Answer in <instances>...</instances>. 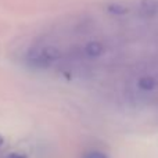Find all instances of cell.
Returning <instances> with one entry per match:
<instances>
[{"instance_id": "1", "label": "cell", "mask_w": 158, "mask_h": 158, "mask_svg": "<svg viewBox=\"0 0 158 158\" xmlns=\"http://www.w3.org/2000/svg\"><path fill=\"white\" fill-rule=\"evenodd\" d=\"M60 57V52L53 46L46 47H36V49L31 50L28 53V63L32 67H38V68H46L50 64L58 60Z\"/></svg>"}, {"instance_id": "2", "label": "cell", "mask_w": 158, "mask_h": 158, "mask_svg": "<svg viewBox=\"0 0 158 158\" xmlns=\"http://www.w3.org/2000/svg\"><path fill=\"white\" fill-rule=\"evenodd\" d=\"M158 13V0H142L139 7V14L140 17L148 19L153 18Z\"/></svg>"}, {"instance_id": "3", "label": "cell", "mask_w": 158, "mask_h": 158, "mask_svg": "<svg viewBox=\"0 0 158 158\" xmlns=\"http://www.w3.org/2000/svg\"><path fill=\"white\" fill-rule=\"evenodd\" d=\"M137 87H139V90L143 93L153 92V90L157 87V81L153 77L146 75V77H142L139 81H137Z\"/></svg>"}, {"instance_id": "4", "label": "cell", "mask_w": 158, "mask_h": 158, "mask_svg": "<svg viewBox=\"0 0 158 158\" xmlns=\"http://www.w3.org/2000/svg\"><path fill=\"white\" fill-rule=\"evenodd\" d=\"M104 52V46L103 43H100V42H89V43L86 44V47H85V53H86L89 57L92 58H96V57H100L101 54H103Z\"/></svg>"}, {"instance_id": "5", "label": "cell", "mask_w": 158, "mask_h": 158, "mask_svg": "<svg viewBox=\"0 0 158 158\" xmlns=\"http://www.w3.org/2000/svg\"><path fill=\"white\" fill-rule=\"evenodd\" d=\"M107 11H108L110 14H114V15H125V14L129 13V7L125 6L123 3L114 2L107 6Z\"/></svg>"}, {"instance_id": "6", "label": "cell", "mask_w": 158, "mask_h": 158, "mask_svg": "<svg viewBox=\"0 0 158 158\" xmlns=\"http://www.w3.org/2000/svg\"><path fill=\"white\" fill-rule=\"evenodd\" d=\"M83 158H107V156L104 153H100V151H92V153L86 154Z\"/></svg>"}, {"instance_id": "7", "label": "cell", "mask_w": 158, "mask_h": 158, "mask_svg": "<svg viewBox=\"0 0 158 158\" xmlns=\"http://www.w3.org/2000/svg\"><path fill=\"white\" fill-rule=\"evenodd\" d=\"M7 158H27L25 156H21V154H10Z\"/></svg>"}, {"instance_id": "8", "label": "cell", "mask_w": 158, "mask_h": 158, "mask_svg": "<svg viewBox=\"0 0 158 158\" xmlns=\"http://www.w3.org/2000/svg\"><path fill=\"white\" fill-rule=\"evenodd\" d=\"M0 144H3V137L0 136Z\"/></svg>"}]
</instances>
